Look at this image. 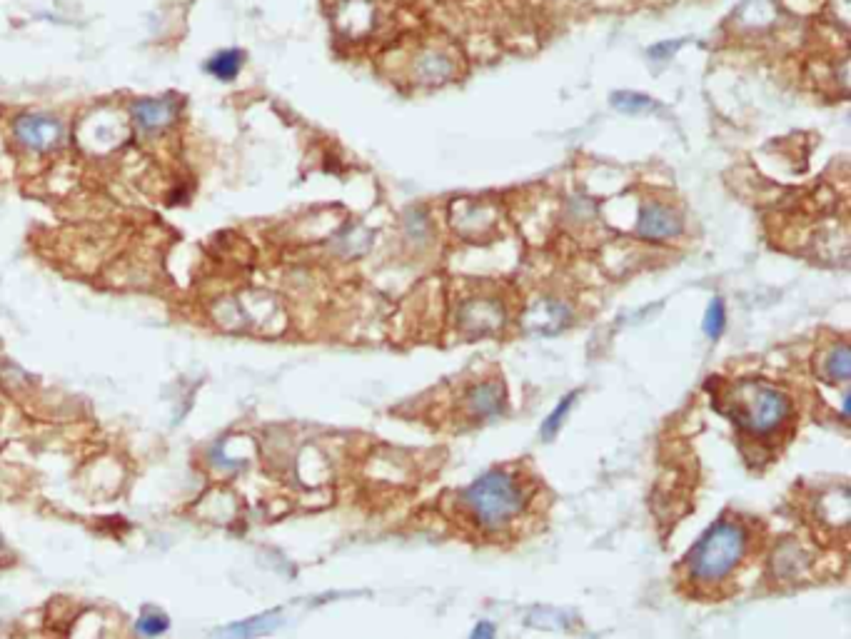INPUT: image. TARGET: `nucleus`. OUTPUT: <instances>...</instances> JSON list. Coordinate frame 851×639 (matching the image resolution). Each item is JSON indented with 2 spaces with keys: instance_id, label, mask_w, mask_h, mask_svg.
<instances>
[{
  "instance_id": "nucleus-1",
  "label": "nucleus",
  "mask_w": 851,
  "mask_h": 639,
  "mask_svg": "<svg viewBox=\"0 0 851 639\" xmlns=\"http://www.w3.org/2000/svg\"><path fill=\"white\" fill-rule=\"evenodd\" d=\"M457 500H460L467 520L477 530L495 535V532L510 530L530 510L532 492L530 485L515 470L495 467V470L472 480Z\"/></svg>"
},
{
  "instance_id": "nucleus-2",
  "label": "nucleus",
  "mask_w": 851,
  "mask_h": 639,
  "mask_svg": "<svg viewBox=\"0 0 851 639\" xmlns=\"http://www.w3.org/2000/svg\"><path fill=\"white\" fill-rule=\"evenodd\" d=\"M752 547V530L737 517H722L702 532L684 557V577L697 590H714L737 575Z\"/></svg>"
},
{
  "instance_id": "nucleus-3",
  "label": "nucleus",
  "mask_w": 851,
  "mask_h": 639,
  "mask_svg": "<svg viewBox=\"0 0 851 639\" xmlns=\"http://www.w3.org/2000/svg\"><path fill=\"white\" fill-rule=\"evenodd\" d=\"M727 417L754 440H769L789 430L794 402L787 390L762 380H744L729 390Z\"/></svg>"
},
{
  "instance_id": "nucleus-4",
  "label": "nucleus",
  "mask_w": 851,
  "mask_h": 639,
  "mask_svg": "<svg viewBox=\"0 0 851 639\" xmlns=\"http://www.w3.org/2000/svg\"><path fill=\"white\" fill-rule=\"evenodd\" d=\"M15 140L33 153H48L63 145L65 125L45 113H25L13 125Z\"/></svg>"
},
{
  "instance_id": "nucleus-5",
  "label": "nucleus",
  "mask_w": 851,
  "mask_h": 639,
  "mask_svg": "<svg viewBox=\"0 0 851 639\" xmlns=\"http://www.w3.org/2000/svg\"><path fill=\"white\" fill-rule=\"evenodd\" d=\"M457 325L467 337L495 335L505 325V308L500 300L470 298L457 310Z\"/></svg>"
},
{
  "instance_id": "nucleus-6",
  "label": "nucleus",
  "mask_w": 851,
  "mask_h": 639,
  "mask_svg": "<svg viewBox=\"0 0 851 639\" xmlns=\"http://www.w3.org/2000/svg\"><path fill=\"white\" fill-rule=\"evenodd\" d=\"M507 390L500 380H482L467 390L465 415L472 422H490L505 415Z\"/></svg>"
},
{
  "instance_id": "nucleus-7",
  "label": "nucleus",
  "mask_w": 851,
  "mask_h": 639,
  "mask_svg": "<svg viewBox=\"0 0 851 639\" xmlns=\"http://www.w3.org/2000/svg\"><path fill=\"white\" fill-rule=\"evenodd\" d=\"M682 233V218L667 205H644L637 220V235L649 243H664Z\"/></svg>"
},
{
  "instance_id": "nucleus-8",
  "label": "nucleus",
  "mask_w": 851,
  "mask_h": 639,
  "mask_svg": "<svg viewBox=\"0 0 851 639\" xmlns=\"http://www.w3.org/2000/svg\"><path fill=\"white\" fill-rule=\"evenodd\" d=\"M180 103L173 98H140L135 100L130 113H133L135 125L145 133H155V130H163L178 118Z\"/></svg>"
},
{
  "instance_id": "nucleus-9",
  "label": "nucleus",
  "mask_w": 851,
  "mask_h": 639,
  "mask_svg": "<svg viewBox=\"0 0 851 639\" xmlns=\"http://www.w3.org/2000/svg\"><path fill=\"white\" fill-rule=\"evenodd\" d=\"M809 565H812V557L807 555V550H804L799 542H779L777 550H774L772 555V567H774V575H777V580L782 582H794L799 580V577L807 575Z\"/></svg>"
},
{
  "instance_id": "nucleus-10",
  "label": "nucleus",
  "mask_w": 851,
  "mask_h": 639,
  "mask_svg": "<svg viewBox=\"0 0 851 639\" xmlns=\"http://www.w3.org/2000/svg\"><path fill=\"white\" fill-rule=\"evenodd\" d=\"M572 320V313L565 303H557V300H545V303H537L530 313L525 315V325L535 332H560L565 330Z\"/></svg>"
},
{
  "instance_id": "nucleus-11",
  "label": "nucleus",
  "mask_w": 851,
  "mask_h": 639,
  "mask_svg": "<svg viewBox=\"0 0 851 639\" xmlns=\"http://www.w3.org/2000/svg\"><path fill=\"white\" fill-rule=\"evenodd\" d=\"M280 625H283V615H280L278 610H273V612H265V615L248 617V620H240V622H233V625H225L223 630H218V637H223V639H255V637L273 635V632L278 630Z\"/></svg>"
},
{
  "instance_id": "nucleus-12",
  "label": "nucleus",
  "mask_w": 851,
  "mask_h": 639,
  "mask_svg": "<svg viewBox=\"0 0 851 639\" xmlns=\"http://www.w3.org/2000/svg\"><path fill=\"white\" fill-rule=\"evenodd\" d=\"M243 63H245L243 50L228 48V50H220V53H215L213 58L205 63V70H208V73L213 75L215 80L230 83V80H235L240 75V70H243Z\"/></svg>"
},
{
  "instance_id": "nucleus-13",
  "label": "nucleus",
  "mask_w": 851,
  "mask_h": 639,
  "mask_svg": "<svg viewBox=\"0 0 851 639\" xmlns=\"http://www.w3.org/2000/svg\"><path fill=\"white\" fill-rule=\"evenodd\" d=\"M822 375L827 382H847L851 375V352L847 342H837L822 360Z\"/></svg>"
},
{
  "instance_id": "nucleus-14",
  "label": "nucleus",
  "mask_w": 851,
  "mask_h": 639,
  "mask_svg": "<svg viewBox=\"0 0 851 639\" xmlns=\"http://www.w3.org/2000/svg\"><path fill=\"white\" fill-rule=\"evenodd\" d=\"M574 400H577V392H569V395H565L560 400V405L555 407V410L550 412V415H547V420L542 422V427H540V435H542V440H547L550 442L552 437L557 435V432H560V427H562V422H565V417H567V412H569V407L574 405Z\"/></svg>"
},
{
  "instance_id": "nucleus-15",
  "label": "nucleus",
  "mask_w": 851,
  "mask_h": 639,
  "mask_svg": "<svg viewBox=\"0 0 851 639\" xmlns=\"http://www.w3.org/2000/svg\"><path fill=\"white\" fill-rule=\"evenodd\" d=\"M724 330H727V305L722 298H714L709 303L707 315H704V332H707V337L717 340Z\"/></svg>"
},
{
  "instance_id": "nucleus-16",
  "label": "nucleus",
  "mask_w": 851,
  "mask_h": 639,
  "mask_svg": "<svg viewBox=\"0 0 851 639\" xmlns=\"http://www.w3.org/2000/svg\"><path fill=\"white\" fill-rule=\"evenodd\" d=\"M612 103L617 110H622V113H632V115L654 108V100L649 98V95L629 93V90H619V93H614Z\"/></svg>"
},
{
  "instance_id": "nucleus-17",
  "label": "nucleus",
  "mask_w": 851,
  "mask_h": 639,
  "mask_svg": "<svg viewBox=\"0 0 851 639\" xmlns=\"http://www.w3.org/2000/svg\"><path fill=\"white\" fill-rule=\"evenodd\" d=\"M170 620L165 612L155 610V607H145L143 615L138 620V632L145 637H160L163 632H168Z\"/></svg>"
},
{
  "instance_id": "nucleus-18",
  "label": "nucleus",
  "mask_w": 851,
  "mask_h": 639,
  "mask_svg": "<svg viewBox=\"0 0 851 639\" xmlns=\"http://www.w3.org/2000/svg\"><path fill=\"white\" fill-rule=\"evenodd\" d=\"M422 68H425V80H440L445 78V73H440L437 68L442 70H450V63H447V58H440V55H427V58H422Z\"/></svg>"
},
{
  "instance_id": "nucleus-19",
  "label": "nucleus",
  "mask_w": 851,
  "mask_h": 639,
  "mask_svg": "<svg viewBox=\"0 0 851 639\" xmlns=\"http://www.w3.org/2000/svg\"><path fill=\"white\" fill-rule=\"evenodd\" d=\"M470 639H495V627H492L490 622H480V625L472 630Z\"/></svg>"
},
{
  "instance_id": "nucleus-20",
  "label": "nucleus",
  "mask_w": 851,
  "mask_h": 639,
  "mask_svg": "<svg viewBox=\"0 0 851 639\" xmlns=\"http://www.w3.org/2000/svg\"><path fill=\"white\" fill-rule=\"evenodd\" d=\"M682 43H664V45H654V48H649V55H654V58H659L662 53H674V50L679 48Z\"/></svg>"
},
{
  "instance_id": "nucleus-21",
  "label": "nucleus",
  "mask_w": 851,
  "mask_h": 639,
  "mask_svg": "<svg viewBox=\"0 0 851 639\" xmlns=\"http://www.w3.org/2000/svg\"><path fill=\"white\" fill-rule=\"evenodd\" d=\"M3 552H5V542H3V535H0V557H3Z\"/></svg>"
}]
</instances>
